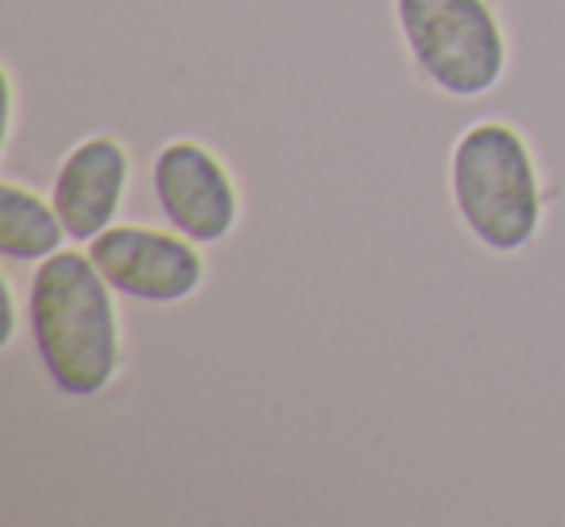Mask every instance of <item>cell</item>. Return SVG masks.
<instances>
[{
	"label": "cell",
	"instance_id": "obj_5",
	"mask_svg": "<svg viewBox=\"0 0 565 527\" xmlns=\"http://www.w3.org/2000/svg\"><path fill=\"white\" fill-rule=\"evenodd\" d=\"M151 190L167 225L198 244H221L241 221V187L225 159L198 140H167L156 151Z\"/></svg>",
	"mask_w": 565,
	"mask_h": 527
},
{
	"label": "cell",
	"instance_id": "obj_1",
	"mask_svg": "<svg viewBox=\"0 0 565 527\" xmlns=\"http://www.w3.org/2000/svg\"><path fill=\"white\" fill-rule=\"evenodd\" d=\"M28 330L47 380L63 396L94 400L125 369L117 292L89 252L58 249L28 284Z\"/></svg>",
	"mask_w": 565,
	"mask_h": 527
},
{
	"label": "cell",
	"instance_id": "obj_4",
	"mask_svg": "<svg viewBox=\"0 0 565 527\" xmlns=\"http://www.w3.org/2000/svg\"><path fill=\"white\" fill-rule=\"evenodd\" d=\"M86 252L120 299L148 303V307L186 303L205 284L202 244L179 229L117 221L105 233H97Z\"/></svg>",
	"mask_w": 565,
	"mask_h": 527
},
{
	"label": "cell",
	"instance_id": "obj_7",
	"mask_svg": "<svg viewBox=\"0 0 565 527\" xmlns=\"http://www.w3.org/2000/svg\"><path fill=\"white\" fill-rule=\"evenodd\" d=\"M66 225L55 202L20 187L17 179L0 182V256L9 264H40L63 249Z\"/></svg>",
	"mask_w": 565,
	"mask_h": 527
},
{
	"label": "cell",
	"instance_id": "obj_3",
	"mask_svg": "<svg viewBox=\"0 0 565 527\" xmlns=\"http://www.w3.org/2000/svg\"><path fill=\"white\" fill-rule=\"evenodd\" d=\"M415 71L454 102L492 94L508 71V35L488 0H395Z\"/></svg>",
	"mask_w": 565,
	"mask_h": 527
},
{
	"label": "cell",
	"instance_id": "obj_6",
	"mask_svg": "<svg viewBox=\"0 0 565 527\" xmlns=\"http://www.w3.org/2000/svg\"><path fill=\"white\" fill-rule=\"evenodd\" d=\"M128 182H132V159L117 136L94 133L74 144L51 179V202L63 218L66 236L89 244L97 233L117 225Z\"/></svg>",
	"mask_w": 565,
	"mask_h": 527
},
{
	"label": "cell",
	"instance_id": "obj_2",
	"mask_svg": "<svg viewBox=\"0 0 565 527\" xmlns=\"http://www.w3.org/2000/svg\"><path fill=\"white\" fill-rule=\"evenodd\" d=\"M449 194L472 241L500 256L526 249L546 213L534 151L508 120H480L457 136L449 156Z\"/></svg>",
	"mask_w": 565,
	"mask_h": 527
}]
</instances>
